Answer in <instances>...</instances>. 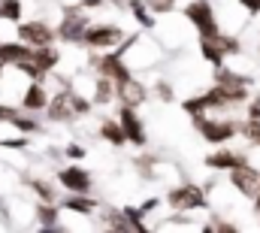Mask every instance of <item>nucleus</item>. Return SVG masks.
Returning <instances> with one entry per match:
<instances>
[{"mask_svg": "<svg viewBox=\"0 0 260 233\" xmlns=\"http://www.w3.org/2000/svg\"><path fill=\"white\" fill-rule=\"evenodd\" d=\"M185 15H188L197 27H200V34H203V37H215V34H218L215 15H212V6H209L206 0H197V3H191V6L185 9Z\"/></svg>", "mask_w": 260, "mask_h": 233, "instance_id": "1", "label": "nucleus"}, {"mask_svg": "<svg viewBox=\"0 0 260 233\" xmlns=\"http://www.w3.org/2000/svg\"><path fill=\"white\" fill-rule=\"evenodd\" d=\"M194 124L209 142H224V139H230V136L236 133V124H230V121L218 124V121H206L203 115H194Z\"/></svg>", "mask_w": 260, "mask_h": 233, "instance_id": "2", "label": "nucleus"}, {"mask_svg": "<svg viewBox=\"0 0 260 233\" xmlns=\"http://www.w3.org/2000/svg\"><path fill=\"white\" fill-rule=\"evenodd\" d=\"M230 179H233V185H236L245 197H254V194L260 191V173H257V170H251L248 164H242V167L230 170Z\"/></svg>", "mask_w": 260, "mask_h": 233, "instance_id": "3", "label": "nucleus"}, {"mask_svg": "<svg viewBox=\"0 0 260 233\" xmlns=\"http://www.w3.org/2000/svg\"><path fill=\"white\" fill-rule=\"evenodd\" d=\"M170 203H173L176 209H194V206H203V203H206V197H203V191H200V188L185 185V188L170 191Z\"/></svg>", "mask_w": 260, "mask_h": 233, "instance_id": "4", "label": "nucleus"}, {"mask_svg": "<svg viewBox=\"0 0 260 233\" xmlns=\"http://www.w3.org/2000/svg\"><path fill=\"white\" fill-rule=\"evenodd\" d=\"M82 37H85V43L94 46V49H109V46H115V43L121 40V31H118V27H91V31H85Z\"/></svg>", "mask_w": 260, "mask_h": 233, "instance_id": "5", "label": "nucleus"}, {"mask_svg": "<svg viewBox=\"0 0 260 233\" xmlns=\"http://www.w3.org/2000/svg\"><path fill=\"white\" fill-rule=\"evenodd\" d=\"M18 37H21L24 43H34V46H49V43H52V31L46 27V21L21 24V27H18Z\"/></svg>", "mask_w": 260, "mask_h": 233, "instance_id": "6", "label": "nucleus"}, {"mask_svg": "<svg viewBox=\"0 0 260 233\" xmlns=\"http://www.w3.org/2000/svg\"><path fill=\"white\" fill-rule=\"evenodd\" d=\"M121 127H124V133H127L130 142H136V145H142V142H145L142 124L136 121V112H133V106H127V103H124V109H121Z\"/></svg>", "mask_w": 260, "mask_h": 233, "instance_id": "7", "label": "nucleus"}, {"mask_svg": "<svg viewBox=\"0 0 260 233\" xmlns=\"http://www.w3.org/2000/svg\"><path fill=\"white\" fill-rule=\"evenodd\" d=\"M61 182H64L70 191H76V194H88V188H91V179L85 170H79V167H70V170H61Z\"/></svg>", "mask_w": 260, "mask_h": 233, "instance_id": "8", "label": "nucleus"}, {"mask_svg": "<svg viewBox=\"0 0 260 233\" xmlns=\"http://www.w3.org/2000/svg\"><path fill=\"white\" fill-rule=\"evenodd\" d=\"M206 164L215 167V170H236V167L245 164V158L242 155H233V152H215V155L206 158Z\"/></svg>", "mask_w": 260, "mask_h": 233, "instance_id": "9", "label": "nucleus"}, {"mask_svg": "<svg viewBox=\"0 0 260 233\" xmlns=\"http://www.w3.org/2000/svg\"><path fill=\"white\" fill-rule=\"evenodd\" d=\"M100 73H103V76H109V79H115V82H124V79H130L127 67L121 64V58H118V55H106V58L100 61Z\"/></svg>", "mask_w": 260, "mask_h": 233, "instance_id": "10", "label": "nucleus"}, {"mask_svg": "<svg viewBox=\"0 0 260 233\" xmlns=\"http://www.w3.org/2000/svg\"><path fill=\"white\" fill-rule=\"evenodd\" d=\"M118 94H121V100H124L127 106H136V103L145 97L142 85H139V82H133V79H124V82H118Z\"/></svg>", "mask_w": 260, "mask_h": 233, "instance_id": "11", "label": "nucleus"}, {"mask_svg": "<svg viewBox=\"0 0 260 233\" xmlns=\"http://www.w3.org/2000/svg\"><path fill=\"white\" fill-rule=\"evenodd\" d=\"M82 31H85V18H79V15H67V21L61 24V37L64 40H79Z\"/></svg>", "mask_w": 260, "mask_h": 233, "instance_id": "12", "label": "nucleus"}, {"mask_svg": "<svg viewBox=\"0 0 260 233\" xmlns=\"http://www.w3.org/2000/svg\"><path fill=\"white\" fill-rule=\"evenodd\" d=\"M70 106H73V94H58L55 103L49 106V115L52 118H70Z\"/></svg>", "mask_w": 260, "mask_h": 233, "instance_id": "13", "label": "nucleus"}, {"mask_svg": "<svg viewBox=\"0 0 260 233\" xmlns=\"http://www.w3.org/2000/svg\"><path fill=\"white\" fill-rule=\"evenodd\" d=\"M34 64H37V70L40 73H46V70H52L55 67V61H58V55L52 52V49H40V52H34Z\"/></svg>", "mask_w": 260, "mask_h": 233, "instance_id": "14", "label": "nucleus"}, {"mask_svg": "<svg viewBox=\"0 0 260 233\" xmlns=\"http://www.w3.org/2000/svg\"><path fill=\"white\" fill-rule=\"evenodd\" d=\"M203 55L212 61L215 67H221V55H224V52H221V46L215 43V37H203Z\"/></svg>", "mask_w": 260, "mask_h": 233, "instance_id": "15", "label": "nucleus"}, {"mask_svg": "<svg viewBox=\"0 0 260 233\" xmlns=\"http://www.w3.org/2000/svg\"><path fill=\"white\" fill-rule=\"evenodd\" d=\"M24 106H27V109H43V106H46V91H43L40 85H30V91H27V97H24Z\"/></svg>", "mask_w": 260, "mask_h": 233, "instance_id": "16", "label": "nucleus"}, {"mask_svg": "<svg viewBox=\"0 0 260 233\" xmlns=\"http://www.w3.org/2000/svg\"><path fill=\"white\" fill-rule=\"evenodd\" d=\"M103 136H106L109 142H115V145L127 142V133H124V127H118L115 121H106V124H103Z\"/></svg>", "mask_w": 260, "mask_h": 233, "instance_id": "17", "label": "nucleus"}, {"mask_svg": "<svg viewBox=\"0 0 260 233\" xmlns=\"http://www.w3.org/2000/svg\"><path fill=\"white\" fill-rule=\"evenodd\" d=\"M18 12H21L18 0H3V3H0V15H3V18H12V21H15Z\"/></svg>", "mask_w": 260, "mask_h": 233, "instance_id": "18", "label": "nucleus"}, {"mask_svg": "<svg viewBox=\"0 0 260 233\" xmlns=\"http://www.w3.org/2000/svg\"><path fill=\"white\" fill-rule=\"evenodd\" d=\"M242 133H245L251 142H257L260 145V118H248V124L242 127Z\"/></svg>", "mask_w": 260, "mask_h": 233, "instance_id": "19", "label": "nucleus"}, {"mask_svg": "<svg viewBox=\"0 0 260 233\" xmlns=\"http://www.w3.org/2000/svg\"><path fill=\"white\" fill-rule=\"evenodd\" d=\"M67 206H70V209H79V212H91V209H94L91 200H79V197H67Z\"/></svg>", "mask_w": 260, "mask_h": 233, "instance_id": "20", "label": "nucleus"}, {"mask_svg": "<svg viewBox=\"0 0 260 233\" xmlns=\"http://www.w3.org/2000/svg\"><path fill=\"white\" fill-rule=\"evenodd\" d=\"M109 97H112V88H109V82L103 79V82H100V88H97V100H100V103H106Z\"/></svg>", "mask_w": 260, "mask_h": 233, "instance_id": "21", "label": "nucleus"}, {"mask_svg": "<svg viewBox=\"0 0 260 233\" xmlns=\"http://www.w3.org/2000/svg\"><path fill=\"white\" fill-rule=\"evenodd\" d=\"M133 12H136V18H139V21H142L145 27H151V24H154V21H151V18H148V15L142 12V3H133Z\"/></svg>", "mask_w": 260, "mask_h": 233, "instance_id": "22", "label": "nucleus"}, {"mask_svg": "<svg viewBox=\"0 0 260 233\" xmlns=\"http://www.w3.org/2000/svg\"><path fill=\"white\" fill-rule=\"evenodd\" d=\"M40 218L43 224H55V209H40Z\"/></svg>", "mask_w": 260, "mask_h": 233, "instance_id": "23", "label": "nucleus"}, {"mask_svg": "<svg viewBox=\"0 0 260 233\" xmlns=\"http://www.w3.org/2000/svg\"><path fill=\"white\" fill-rule=\"evenodd\" d=\"M173 3H176V0H151V6H154L157 12H164V9H173Z\"/></svg>", "mask_w": 260, "mask_h": 233, "instance_id": "24", "label": "nucleus"}, {"mask_svg": "<svg viewBox=\"0 0 260 233\" xmlns=\"http://www.w3.org/2000/svg\"><path fill=\"white\" fill-rule=\"evenodd\" d=\"M34 188H37V194H40V197H46V200H52V191H49V185H40V182H37Z\"/></svg>", "mask_w": 260, "mask_h": 233, "instance_id": "25", "label": "nucleus"}, {"mask_svg": "<svg viewBox=\"0 0 260 233\" xmlns=\"http://www.w3.org/2000/svg\"><path fill=\"white\" fill-rule=\"evenodd\" d=\"M82 3H85V6H100L103 0H82Z\"/></svg>", "mask_w": 260, "mask_h": 233, "instance_id": "26", "label": "nucleus"}, {"mask_svg": "<svg viewBox=\"0 0 260 233\" xmlns=\"http://www.w3.org/2000/svg\"><path fill=\"white\" fill-rule=\"evenodd\" d=\"M251 118H260V103H254V109H251Z\"/></svg>", "mask_w": 260, "mask_h": 233, "instance_id": "27", "label": "nucleus"}, {"mask_svg": "<svg viewBox=\"0 0 260 233\" xmlns=\"http://www.w3.org/2000/svg\"><path fill=\"white\" fill-rule=\"evenodd\" d=\"M257 209H260V194H257Z\"/></svg>", "mask_w": 260, "mask_h": 233, "instance_id": "28", "label": "nucleus"}]
</instances>
